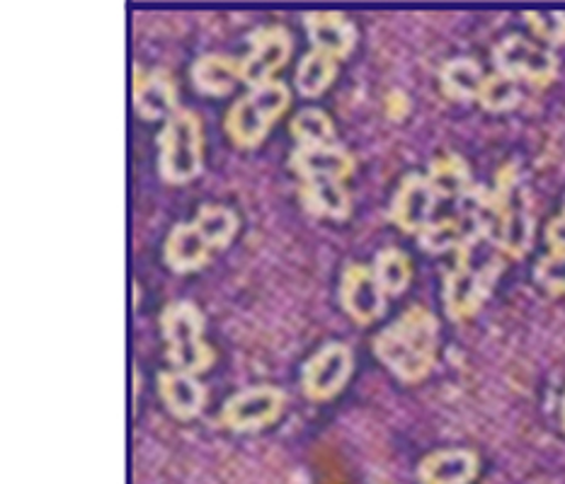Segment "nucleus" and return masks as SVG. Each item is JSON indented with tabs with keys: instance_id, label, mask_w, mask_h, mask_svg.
Here are the masks:
<instances>
[{
	"instance_id": "nucleus-21",
	"label": "nucleus",
	"mask_w": 565,
	"mask_h": 484,
	"mask_svg": "<svg viewBox=\"0 0 565 484\" xmlns=\"http://www.w3.org/2000/svg\"><path fill=\"white\" fill-rule=\"evenodd\" d=\"M427 182L437 198H463L476 187L471 180V168L457 153H445L435 158L427 168Z\"/></svg>"
},
{
	"instance_id": "nucleus-24",
	"label": "nucleus",
	"mask_w": 565,
	"mask_h": 484,
	"mask_svg": "<svg viewBox=\"0 0 565 484\" xmlns=\"http://www.w3.org/2000/svg\"><path fill=\"white\" fill-rule=\"evenodd\" d=\"M335 76H338V61L333 56L311 49L309 54L301 56L294 83H297V90L303 97H321L330 85H333Z\"/></svg>"
},
{
	"instance_id": "nucleus-14",
	"label": "nucleus",
	"mask_w": 565,
	"mask_h": 484,
	"mask_svg": "<svg viewBox=\"0 0 565 484\" xmlns=\"http://www.w3.org/2000/svg\"><path fill=\"white\" fill-rule=\"evenodd\" d=\"M289 168L297 172L299 182L338 180L348 182L354 172V158L342 143L328 146H297L289 158Z\"/></svg>"
},
{
	"instance_id": "nucleus-5",
	"label": "nucleus",
	"mask_w": 565,
	"mask_h": 484,
	"mask_svg": "<svg viewBox=\"0 0 565 484\" xmlns=\"http://www.w3.org/2000/svg\"><path fill=\"white\" fill-rule=\"evenodd\" d=\"M204 136L192 109H178L158 133V172L168 184H188L202 175Z\"/></svg>"
},
{
	"instance_id": "nucleus-23",
	"label": "nucleus",
	"mask_w": 565,
	"mask_h": 484,
	"mask_svg": "<svg viewBox=\"0 0 565 484\" xmlns=\"http://www.w3.org/2000/svg\"><path fill=\"white\" fill-rule=\"evenodd\" d=\"M481 238L473 230V226H466L463 218H441L433 221L427 228L417 233V243H420L423 250L429 255H441V252H457L469 240Z\"/></svg>"
},
{
	"instance_id": "nucleus-2",
	"label": "nucleus",
	"mask_w": 565,
	"mask_h": 484,
	"mask_svg": "<svg viewBox=\"0 0 565 484\" xmlns=\"http://www.w3.org/2000/svg\"><path fill=\"white\" fill-rule=\"evenodd\" d=\"M439 322L425 305H413L374 337V354L403 383L427 378L435 366Z\"/></svg>"
},
{
	"instance_id": "nucleus-33",
	"label": "nucleus",
	"mask_w": 565,
	"mask_h": 484,
	"mask_svg": "<svg viewBox=\"0 0 565 484\" xmlns=\"http://www.w3.org/2000/svg\"><path fill=\"white\" fill-rule=\"evenodd\" d=\"M561 427L565 431V395H563V402H561Z\"/></svg>"
},
{
	"instance_id": "nucleus-4",
	"label": "nucleus",
	"mask_w": 565,
	"mask_h": 484,
	"mask_svg": "<svg viewBox=\"0 0 565 484\" xmlns=\"http://www.w3.org/2000/svg\"><path fill=\"white\" fill-rule=\"evenodd\" d=\"M291 105V90L287 83L269 80L265 85L250 88L231 105L224 119L228 139L238 148H255L265 141L269 129Z\"/></svg>"
},
{
	"instance_id": "nucleus-13",
	"label": "nucleus",
	"mask_w": 565,
	"mask_h": 484,
	"mask_svg": "<svg viewBox=\"0 0 565 484\" xmlns=\"http://www.w3.org/2000/svg\"><path fill=\"white\" fill-rule=\"evenodd\" d=\"M437 206V194L429 187L427 178L413 175L405 178L401 182V187L393 194V202L388 208V218L391 223L405 233H420L433 223V214Z\"/></svg>"
},
{
	"instance_id": "nucleus-15",
	"label": "nucleus",
	"mask_w": 565,
	"mask_h": 484,
	"mask_svg": "<svg viewBox=\"0 0 565 484\" xmlns=\"http://www.w3.org/2000/svg\"><path fill=\"white\" fill-rule=\"evenodd\" d=\"M303 28L316 52L333 56L335 61L348 58L358 44V28L342 12H306Z\"/></svg>"
},
{
	"instance_id": "nucleus-11",
	"label": "nucleus",
	"mask_w": 565,
	"mask_h": 484,
	"mask_svg": "<svg viewBox=\"0 0 565 484\" xmlns=\"http://www.w3.org/2000/svg\"><path fill=\"white\" fill-rule=\"evenodd\" d=\"M340 305L345 313L360 322L372 325L386 310V293L379 287L374 269L366 265H348L340 277Z\"/></svg>"
},
{
	"instance_id": "nucleus-19",
	"label": "nucleus",
	"mask_w": 565,
	"mask_h": 484,
	"mask_svg": "<svg viewBox=\"0 0 565 484\" xmlns=\"http://www.w3.org/2000/svg\"><path fill=\"white\" fill-rule=\"evenodd\" d=\"M190 78L202 95L226 97L236 90L238 83H243L241 58L226 54H204L192 64Z\"/></svg>"
},
{
	"instance_id": "nucleus-26",
	"label": "nucleus",
	"mask_w": 565,
	"mask_h": 484,
	"mask_svg": "<svg viewBox=\"0 0 565 484\" xmlns=\"http://www.w3.org/2000/svg\"><path fill=\"white\" fill-rule=\"evenodd\" d=\"M196 228L202 230L204 238L212 245V250L228 247L238 233V216L236 211L221 204H204L196 211Z\"/></svg>"
},
{
	"instance_id": "nucleus-31",
	"label": "nucleus",
	"mask_w": 565,
	"mask_h": 484,
	"mask_svg": "<svg viewBox=\"0 0 565 484\" xmlns=\"http://www.w3.org/2000/svg\"><path fill=\"white\" fill-rule=\"evenodd\" d=\"M546 243L551 252H565V216L554 218L546 226Z\"/></svg>"
},
{
	"instance_id": "nucleus-25",
	"label": "nucleus",
	"mask_w": 565,
	"mask_h": 484,
	"mask_svg": "<svg viewBox=\"0 0 565 484\" xmlns=\"http://www.w3.org/2000/svg\"><path fill=\"white\" fill-rule=\"evenodd\" d=\"M372 269L379 287L384 289L386 295H401L411 287V279H413L411 257L401 252L398 247H386V250H381L374 257Z\"/></svg>"
},
{
	"instance_id": "nucleus-16",
	"label": "nucleus",
	"mask_w": 565,
	"mask_h": 484,
	"mask_svg": "<svg viewBox=\"0 0 565 484\" xmlns=\"http://www.w3.org/2000/svg\"><path fill=\"white\" fill-rule=\"evenodd\" d=\"M209 255H212V245L196 228L194 221L178 223L163 245V262L178 275H190V271L202 269L209 262Z\"/></svg>"
},
{
	"instance_id": "nucleus-18",
	"label": "nucleus",
	"mask_w": 565,
	"mask_h": 484,
	"mask_svg": "<svg viewBox=\"0 0 565 484\" xmlns=\"http://www.w3.org/2000/svg\"><path fill=\"white\" fill-rule=\"evenodd\" d=\"M478 475V455L466 449L435 451L417 465L420 484H471Z\"/></svg>"
},
{
	"instance_id": "nucleus-10",
	"label": "nucleus",
	"mask_w": 565,
	"mask_h": 484,
	"mask_svg": "<svg viewBox=\"0 0 565 484\" xmlns=\"http://www.w3.org/2000/svg\"><path fill=\"white\" fill-rule=\"evenodd\" d=\"M250 52L241 58V73L243 83L248 88H257L275 80V73L287 66V61L294 52L291 34L279 28V24H269V28H257L248 36Z\"/></svg>"
},
{
	"instance_id": "nucleus-30",
	"label": "nucleus",
	"mask_w": 565,
	"mask_h": 484,
	"mask_svg": "<svg viewBox=\"0 0 565 484\" xmlns=\"http://www.w3.org/2000/svg\"><path fill=\"white\" fill-rule=\"evenodd\" d=\"M534 279L556 295H565V252H551L539 259L534 269Z\"/></svg>"
},
{
	"instance_id": "nucleus-32",
	"label": "nucleus",
	"mask_w": 565,
	"mask_h": 484,
	"mask_svg": "<svg viewBox=\"0 0 565 484\" xmlns=\"http://www.w3.org/2000/svg\"><path fill=\"white\" fill-rule=\"evenodd\" d=\"M386 107H388L391 119H403L405 111H408V99H405V95H401V93H393L388 97V105Z\"/></svg>"
},
{
	"instance_id": "nucleus-28",
	"label": "nucleus",
	"mask_w": 565,
	"mask_h": 484,
	"mask_svg": "<svg viewBox=\"0 0 565 484\" xmlns=\"http://www.w3.org/2000/svg\"><path fill=\"white\" fill-rule=\"evenodd\" d=\"M522 93H520V83L502 76V73H493V76H486L481 93H478V103H481L483 109L488 111H510L520 105Z\"/></svg>"
},
{
	"instance_id": "nucleus-1",
	"label": "nucleus",
	"mask_w": 565,
	"mask_h": 484,
	"mask_svg": "<svg viewBox=\"0 0 565 484\" xmlns=\"http://www.w3.org/2000/svg\"><path fill=\"white\" fill-rule=\"evenodd\" d=\"M518 165L510 163L498 172L493 187H476L463 198L469 221L483 240L508 257H522L534 240V218L518 194Z\"/></svg>"
},
{
	"instance_id": "nucleus-20",
	"label": "nucleus",
	"mask_w": 565,
	"mask_h": 484,
	"mask_svg": "<svg viewBox=\"0 0 565 484\" xmlns=\"http://www.w3.org/2000/svg\"><path fill=\"white\" fill-rule=\"evenodd\" d=\"M299 196H301V206L309 211L311 216H318V218L345 221L352 211V198L345 182H338V180L299 182Z\"/></svg>"
},
{
	"instance_id": "nucleus-12",
	"label": "nucleus",
	"mask_w": 565,
	"mask_h": 484,
	"mask_svg": "<svg viewBox=\"0 0 565 484\" xmlns=\"http://www.w3.org/2000/svg\"><path fill=\"white\" fill-rule=\"evenodd\" d=\"M134 109L146 121H168L180 109L178 85L166 68H134Z\"/></svg>"
},
{
	"instance_id": "nucleus-3",
	"label": "nucleus",
	"mask_w": 565,
	"mask_h": 484,
	"mask_svg": "<svg viewBox=\"0 0 565 484\" xmlns=\"http://www.w3.org/2000/svg\"><path fill=\"white\" fill-rule=\"evenodd\" d=\"M478 240L483 238H473L463 247H459L457 262H454V267L445 277V291H441V298H445L447 315L457 322L473 318L478 310L483 308L490 291L495 287V281L502 275V267H505V259L500 255L488 257L486 262L476 265L473 247Z\"/></svg>"
},
{
	"instance_id": "nucleus-9",
	"label": "nucleus",
	"mask_w": 565,
	"mask_h": 484,
	"mask_svg": "<svg viewBox=\"0 0 565 484\" xmlns=\"http://www.w3.org/2000/svg\"><path fill=\"white\" fill-rule=\"evenodd\" d=\"M287 395L275 386H253L231 395L221 407V424L231 431L248 433L273 427L285 412Z\"/></svg>"
},
{
	"instance_id": "nucleus-29",
	"label": "nucleus",
	"mask_w": 565,
	"mask_h": 484,
	"mask_svg": "<svg viewBox=\"0 0 565 484\" xmlns=\"http://www.w3.org/2000/svg\"><path fill=\"white\" fill-rule=\"evenodd\" d=\"M524 20L548 46L565 44V12H524Z\"/></svg>"
},
{
	"instance_id": "nucleus-17",
	"label": "nucleus",
	"mask_w": 565,
	"mask_h": 484,
	"mask_svg": "<svg viewBox=\"0 0 565 484\" xmlns=\"http://www.w3.org/2000/svg\"><path fill=\"white\" fill-rule=\"evenodd\" d=\"M158 392H161V400L166 409L175 419L190 421L202 415L206 405V390L196 376L182 374V370H163L158 376Z\"/></svg>"
},
{
	"instance_id": "nucleus-6",
	"label": "nucleus",
	"mask_w": 565,
	"mask_h": 484,
	"mask_svg": "<svg viewBox=\"0 0 565 484\" xmlns=\"http://www.w3.org/2000/svg\"><path fill=\"white\" fill-rule=\"evenodd\" d=\"M206 320L192 301H175L163 308L161 332L168 362L182 374L200 376L214 366V349L204 340Z\"/></svg>"
},
{
	"instance_id": "nucleus-34",
	"label": "nucleus",
	"mask_w": 565,
	"mask_h": 484,
	"mask_svg": "<svg viewBox=\"0 0 565 484\" xmlns=\"http://www.w3.org/2000/svg\"><path fill=\"white\" fill-rule=\"evenodd\" d=\"M563 216H565V202H563Z\"/></svg>"
},
{
	"instance_id": "nucleus-7",
	"label": "nucleus",
	"mask_w": 565,
	"mask_h": 484,
	"mask_svg": "<svg viewBox=\"0 0 565 484\" xmlns=\"http://www.w3.org/2000/svg\"><path fill=\"white\" fill-rule=\"evenodd\" d=\"M493 64L502 76L534 85V88H546L558 76V58L554 52L522 34H510L493 49Z\"/></svg>"
},
{
	"instance_id": "nucleus-22",
	"label": "nucleus",
	"mask_w": 565,
	"mask_h": 484,
	"mask_svg": "<svg viewBox=\"0 0 565 484\" xmlns=\"http://www.w3.org/2000/svg\"><path fill=\"white\" fill-rule=\"evenodd\" d=\"M483 80V68L473 58H451L439 71V88L454 103H473Z\"/></svg>"
},
{
	"instance_id": "nucleus-27",
	"label": "nucleus",
	"mask_w": 565,
	"mask_h": 484,
	"mask_svg": "<svg viewBox=\"0 0 565 484\" xmlns=\"http://www.w3.org/2000/svg\"><path fill=\"white\" fill-rule=\"evenodd\" d=\"M289 131L294 139H297V146L338 143L333 121H330L326 111L318 107H306V109L297 111L289 123Z\"/></svg>"
},
{
	"instance_id": "nucleus-8",
	"label": "nucleus",
	"mask_w": 565,
	"mask_h": 484,
	"mask_svg": "<svg viewBox=\"0 0 565 484\" xmlns=\"http://www.w3.org/2000/svg\"><path fill=\"white\" fill-rule=\"evenodd\" d=\"M354 368V356L348 344L328 342L301 368L303 395L313 402L333 400L345 390Z\"/></svg>"
}]
</instances>
